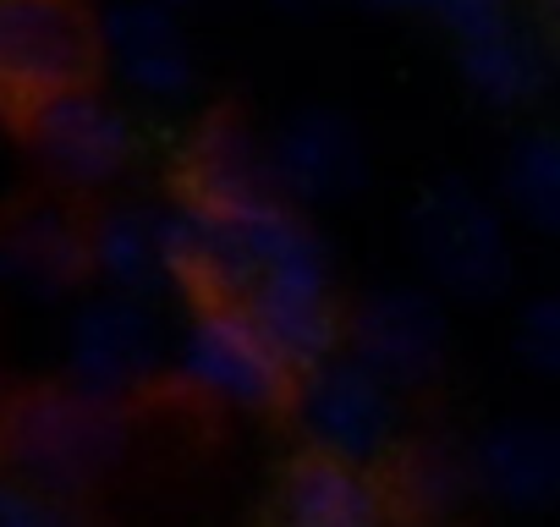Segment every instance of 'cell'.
I'll return each instance as SVG.
<instances>
[{"mask_svg": "<svg viewBox=\"0 0 560 527\" xmlns=\"http://www.w3.org/2000/svg\"><path fill=\"white\" fill-rule=\"evenodd\" d=\"M0 456H7L18 483L50 500H78L121 467L127 407L94 401L67 379L28 390L0 412Z\"/></svg>", "mask_w": 560, "mask_h": 527, "instance_id": "obj_1", "label": "cell"}, {"mask_svg": "<svg viewBox=\"0 0 560 527\" xmlns=\"http://www.w3.org/2000/svg\"><path fill=\"white\" fill-rule=\"evenodd\" d=\"M287 412L303 450H319L336 461L380 467L401 445V390H390L380 374H369L347 352H330L298 368L287 390Z\"/></svg>", "mask_w": 560, "mask_h": 527, "instance_id": "obj_2", "label": "cell"}, {"mask_svg": "<svg viewBox=\"0 0 560 527\" xmlns=\"http://www.w3.org/2000/svg\"><path fill=\"white\" fill-rule=\"evenodd\" d=\"M176 379L225 412H280L292 390V363L269 347V336L247 319L242 303L209 297L182 330Z\"/></svg>", "mask_w": 560, "mask_h": 527, "instance_id": "obj_3", "label": "cell"}, {"mask_svg": "<svg viewBox=\"0 0 560 527\" xmlns=\"http://www.w3.org/2000/svg\"><path fill=\"white\" fill-rule=\"evenodd\" d=\"M100 28L89 0H0V105L12 116L94 83Z\"/></svg>", "mask_w": 560, "mask_h": 527, "instance_id": "obj_4", "label": "cell"}, {"mask_svg": "<svg viewBox=\"0 0 560 527\" xmlns=\"http://www.w3.org/2000/svg\"><path fill=\"white\" fill-rule=\"evenodd\" d=\"M12 121L23 127L34 165L67 192L110 187L138 154V132H132L127 110L110 94H100L94 83L61 89V94L18 110Z\"/></svg>", "mask_w": 560, "mask_h": 527, "instance_id": "obj_5", "label": "cell"}, {"mask_svg": "<svg viewBox=\"0 0 560 527\" xmlns=\"http://www.w3.org/2000/svg\"><path fill=\"white\" fill-rule=\"evenodd\" d=\"M412 247L434 286L467 303H489L511 286V236L489 198L467 181H440L412 214Z\"/></svg>", "mask_w": 560, "mask_h": 527, "instance_id": "obj_6", "label": "cell"}, {"mask_svg": "<svg viewBox=\"0 0 560 527\" xmlns=\"http://www.w3.org/2000/svg\"><path fill=\"white\" fill-rule=\"evenodd\" d=\"M160 363H165V330L143 297L105 292L83 303L67 325V385H78L94 401L127 407L138 390H149Z\"/></svg>", "mask_w": 560, "mask_h": 527, "instance_id": "obj_7", "label": "cell"}, {"mask_svg": "<svg viewBox=\"0 0 560 527\" xmlns=\"http://www.w3.org/2000/svg\"><path fill=\"white\" fill-rule=\"evenodd\" d=\"M341 347L369 374H380L390 390H423L445 368L451 325L429 292L385 286L352 303V314H341Z\"/></svg>", "mask_w": 560, "mask_h": 527, "instance_id": "obj_8", "label": "cell"}, {"mask_svg": "<svg viewBox=\"0 0 560 527\" xmlns=\"http://www.w3.org/2000/svg\"><path fill=\"white\" fill-rule=\"evenodd\" d=\"M264 171L287 203H336L363 187L369 149L341 110H303L264 143Z\"/></svg>", "mask_w": 560, "mask_h": 527, "instance_id": "obj_9", "label": "cell"}, {"mask_svg": "<svg viewBox=\"0 0 560 527\" xmlns=\"http://www.w3.org/2000/svg\"><path fill=\"white\" fill-rule=\"evenodd\" d=\"M100 28V67H110L132 94L154 105H176L192 94V45L171 7L160 0H116V7L94 12Z\"/></svg>", "mask_w": 560, "mask_h": 527, "instance_id": "obj_10", "label": "cell"}, {"mask_svg": "<svg viewBox=\"0 0 560 527\" xmlns=\"http://www.w3.org/2000/svg\"><path fill=\"white\" fill-rule=\"evenodd\" d=\"M396 516L380 467L336 461L319 450H298L275 489L280 527H385Z\"/></svg>", "mask_w": 560, "mask_h": 527, "instance_id": "obj_11", "label": "cell"}, {"mask_svg": "<svg viewBox=\"0 0 560 527\" xmlns=\"http://www.w3.org/2000/svg\"><path fill=\"white\" fill-rule=\"evenodd\" d=\"M467 472L472 494L511 511H544L560 494V434L538 418H505L467 445Z\"/></svg>", "mask_w": 560, "mask_h": 527, "instance_id": "obj_12", "label": "cell"}, {"mask_svg": "<svg viewBox=\"0 0 560 527\" xmlns=\"http://www.w3.org/2000/svg\"><path fill=\"white\" fill-rule=\"evenodd\" d=\"M89 276L83 220L61 203H28L0 220V286L23 297H67Z\"/></svg>", "mask_w": 560, "mask_h": 527, "instance_id": "obj_13", "label": "cell"}, {"mask_svg": "<svg viewBox=\"0 0 560 527\" xmlns=\"http://www.w3.org/2000/svg\"><path fill=\"white\" fill-rule=\"evenodd\" d=\"M451 34H456V56H462L467 83L489 105L511 110V105L538 99V89H544V50L511 17L505 0H494V7H483V12H472L462 23H451Z\"/></svg>", "mask_w": 560, "mask_h": 527, "instance_id": "obj_14", "label": "cell"}, {"mask_svg": "<svg viewBox=\"0 0 560 527\" xmlns=\"http://www.w3.org/2000/svg\"><path fill=\"white\" fill-rule=\"evenodd\" d=\"M89 242V276L105 281V292L121 297H160L171 292L165 276V242H160V209L154 203H110L94 220H83Z\"/></svg>", "mask_w": 560, "mask_h": 527, "instance_id": "obj_15", "label": "cell"}, {"mask_svg": "<svg viewBox=\"0 0 560 527\" xmlns=\"http://www.w3.org/2000/svg\"><path fill=\"white\" fill-rule=\"evenodd\" d=\"M253 192H269V171H264V143L247 132L242 116L220 110L209 116L187 154H182V198L220 209V203H242Z\"/></svg>", "mask_w": 560, "mask_h": 527, "instance_id": "obj_16", "label": "cell"}, {"mask_svg": "<svg viewBox=\"0 0 560 527\" xmlns=\"http://www.w3.org/2000/svg\"><path fill=\"white\" fill-rule=\"evenodd\" d=\"M390 505H401L418 522H440L456 505L472 500V472H467V445L451 434H429L412 445H396V472L385 478Z\"/></svg>", "mask_w": 560, "mask_h": 527, "instance_id": "obj_17", "label": "cell"}, {"mask_svg": "<svg viewBox=\"0 0 560 527\" xmlns=\"http://www.w3.org/2000/svg\"><path fill=\"white\" fill-rule=\"evenodd\" d=\"M505 203L516 220H527L533 231H555L560 225V143L555 132H533L505 154L500 171Z\"/></svg>", "mask_w": 560, "mask_h": 527, "instance_id": "obj_18", "label": "cell"}, {"mask_svg": "<svg viewBox=\"0 0 560 527\" xmlns=\"http://www.w3.org/2000/svg\"><path fill=\"white\" fill-rule=\"evenodd\" d=\"M0 527H94L89 516L72 511V500H50L12 472H0Z\"/></svg>", "mask_w": 560, "mask_h": 527, "instance_id": "obj_19", "label": "cell"}, {"mask_svg": "<svg viewBox=\"0 0 560 527\" xmlns=\"http://www.w3.org/2000/svg\"><path fill=\"white\" fill-rule=\"evenodd\" d=\"M516 358L533 374H555L560 368V308L555 297H533L516 319Z\"/></svg>", "mask_w": 560, "mask_h": 527, "instance_id": "obj_20", "label": "cell"}, {"mask_svg": "<svg viewBox=\"0 0 560 527\" xmlns=\"http://www.w3.org/2000/svg\"><path fill=\"white\" fill-rule=\"evenodd\" d=\"M380 7H423V12H434V17L451 28V23H462V17L494 7V0H380Z\"/></svg>", "mask_w": 560, "mask_h": 527, "instance_id": "obj_21", "label": "cell"}, {"mask_svg": "<svg viewBox=\"0 0 560 527\" xmlns=\"http://www.w3.org/2000/svg\"><path fill=\"white\" fill-rule=\"evenodd\" d=\"M385 527H440V522H418V516H401V522H396V516H390Z\"/></svg>", "mask_w": 560, "mask_h": 527, "instance_id": "obj_22", "label": "cell"}, {"mask_svg": "<svg viewBox=\"0 0 560 527\" xmlns=\"http://www.w3.org/2000/svg\"><path fill=\"white\" fill-rule=\"evenodd\" d=\"M7 121H12V110H7V105H0V127H7Z\"/></svg>", "mask_w": 560, "mask_h": 527, "instance_id": "obj_23", "label": "cell"}, {"mask_svg": "<svg viewBox=\"0 0 560 527\" xmlns=\"http://www.w3.org/2000/svg\"><path fill=\"white\" fill-rule=\"evenodd\" d=\"M0 412H7V401H0Z\"/></svg>", "mask_w": 560, "mask_h": 527, "instance_id": "obj_24", "label": "cell"}]
</instances>
